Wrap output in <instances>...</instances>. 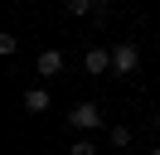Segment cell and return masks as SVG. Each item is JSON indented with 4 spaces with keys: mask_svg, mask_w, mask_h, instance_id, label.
Instances as JSON below:
<instances>
[{
    "mask_svg": "<svg viewBox=\"0 0 160 155\" xmlns=\"http://www.w3.org/2000/svg\"><path fill=\"white\" fill-rule=\"evenodd\" d=\"M92 24H97V29H107V19H112V0H92Z\"/></svg>",
    "mask_w": 160,
    "mask_h": 155,
    "instance_id": "52a82bcc",
    "label": "cell"
},
{
    "mask_svg": "<svg viewBox=\"0 0 160 155\" xmlns=\"http://www.w3.org/2000/svg\"><path fill=\"white\" fill-rule=\"evenodd\" d=\"M107 141L117 145V150H126V145L136 141V136H131V126H121V121H117V126H107Z\"/></svg>",
    "mask_w": 160,
    "mask_h": 155,
    "instance_id": "8992f818",
    "label": "cell"
},
{
    "mask_svg": "<svg viewBox=\"0 0 160 155\" xmlns=\"http://www.w3.org/2000/svg\"><path fill=\"white\" fill-rule=\"evenodd\" d=\"M68 126H73V131H97V126H107V116H102L97 102H78L68 112Z\"/></svg>",
    "mask_w": 160,
    "mask_h": 155,
    "instance_id": "7a4b0ae2",
    "label": "cell"
},
{
    "mask_svg": "<svg viewBox=\"0 0 160 155\" xmlns=\"http://www.w3.org/2000/svg\"><path fill=\"white\" fill-rule=\"evenodd\" d=\"M34 68H39V78H58L63 68H68V58H63V48H44V53L34 58Z\"/></svg>",
    "mask_w": 160,
    "mask_h": 155,
    "instance_id": "3957f363",
    "label": "cell"
},
{
    "mask_svg": "<svg viewBox=\"0 0 160 155\" xmlns=\"http://www.w3.org/2000/svg\"><path fill=\"white\" fill-rule=\"evenodd\" d=\"M82 68H88L92 78H102V73H112V48H102V44H92L88 53H82Z\"/></svg>",
    "mask_w": 160,
    "mask_h": 155,
    "instance_id": "277c9868",
    "label": "cell"
},
{
    "mask_svg": "<svg viewBox=\"0 0 160 155\" xmlns=\"http://www.w3.org/2000/svg\"><path fill=\"white\" fill-rule=\"evenodd\" d=\"M150 126H155V131H160V107H155V121H150Z\"/></svg>",
    "mask_w": 160,
    "mask_h": 155,
    "instance_id": "8fae6325",
    "label": "cell"
},
{
    "mask_svg": "<svg viewBox=\"0 0 160 155\" xmlns=\"http://www.w3.org/2000/svg\"><path fill=\"white\" fill-rule=\"evenodd\" d=\"M15 53H20V39H15V34H0V58H15Z\"/></svg>",
    "mask_w": 160,
    "mask_h": 155,
    "instance_id": "9c48e42d",
    "label": "cell"
},
{
    "mask_svg": "<svg viewBox=\"0 0 160 155\" xmlns=\"http://www.w3.org/2000/svg\"><path fill=\"white\" fill-rule=\"evenodd\" d=\"M63 10H68L73 19H88V15H92V0H68V5H63Z\"/></svg>",
    "mask_w": 160,
    "mask_h": 155,
    "instance_id": "ba28073f",
    "label": "cell"
},
{
    "mask_svg": "<svg viewBox=\"0 0 160 155\" xmlns=\"http://www.w3.org/2000/svg\"><path fill=\"white\" fill-rule=\"evenodd\" d=\"M68 155H97V145H92V141H73Z\"/></svg>",
    "mask_w": 160,
    "mask_h": 155,
    "instance_id": "30bf717a",
    "label": "cell"
},
{
    "mask_svg": "<svg viewBox=\"0 0 160 155\" xmlns=\"http://www.w3.org/2000/svg\"><path fill=\"white\" fill-rule=\"evenodd\" d=\"M49 107H53L49 87H24V112H29V116H44Z\"/></svg>",
    "mask_w": 160,
    "mask_h": 155,
    "instance_id": "5b68a950",
    "label": "cell"
},
{
    "mask_svg": "<svg viewBox=\"0 0 160 155\" xmlns=\"http://www.w3.org/2000/svg\"><path fill=\"white\" fill-rule=\"evenodd\" d=\"M136 68H141V44H131V39H126V44H112V73L131 78Z\"/></svg>",
    "mask_w": 160,
    "mask_h": 155,
    "instance_id": "6da1fadb",
    "label": "cell"
},
{
    "mask_svg": "<svg viewBox=\"0 0 160 155\" xmlns=\"http://www.w3.org/2000/svg\"><path fill=\"white\" fill-rule=\"evenodd\" d=\"M146 155H160V145H155V150H146Z\"/></svg>",
    "mask_w": 160,
    "mask_h": 155,
    "instance_id": "7c38bea8",
    "label": "cell"
},
{
    "mask_svg": "<svg viewBox=\"0 0 160 155\" xmlns=\"http://www.w3.org/2000/svg\"><path fill=\"white\" fill-rule=\"evenodd\" d=\"M15 5H24V0H15Z\"/></svg>",
    "mask_w": 160,
    "mask_h": 155,
    "instance_id": "4fadbf2b",
    "label": "cell"
}]
</instances>
